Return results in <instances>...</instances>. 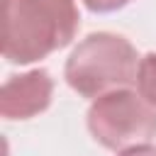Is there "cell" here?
I'll return each instance as SVG.
<instances>
[{"label":"cell","mask_w":156,"mask_h":156,"mask_svg":"<svg viewBox=\"0 0 156 156\" xmlns=\"http://www.w3.org/2000/svg\"><path fill=\"white\" fill-rule=\"evenodd\" d=\"M83 2L90 12H115V10H122L132 0H83Z\"/></svg>","instance_id":"8992f818"},{"label":"cell","mask_w":156,"mask_h":156,"mask_svg":"<svg viewBox=\"0 0 156 156\" xmlns=\"http://www.w3.org/2000/svg\"><path fill=\"white\" fill-rule=\"evenodd\" d=\"M139 56L129 39L112 32L88 34L63 66L66 83L83 98H102L136 83Z\"/></svg>","instance_id":"7a4b0ae2"},{"label":"cell","mask_w":156,"mask_h":156,"mask_svg":"<svg viewBox=\"0 0 156 156\" xmlns=\"http://www.w3.org/2000/svg\"><path fill=\"white\" fill-rule=\"evenodd\" d=\"M136 93L156 110V54H146L136 71Z\"/></svg>","instance_id":"5b68a950"},{"label":"cell","mask_w":156,"mask_h":156,"mask_svg":"<svg viewBox=\"0 0 156 156\" xmlns=\"http://www.w3.org/2000/svg\"><path fill=\"white\" fill-rule=\"evenodd\" d=\"M54 80L44 68H34L5 80L0 93V115L5 119H29L51 105Z\"/></svg>","instance_id":"277c9868"},{"label":"cell","mask_w":156,"mask_h":156,"mask_svg":"<svg viewBox=\"0 0 156 156\" xmlns=\"http://www.w3.org/2000/svg\"><path fill=\"white\" fill-rule=\"evenodd\" d=\"M88 132L110 151H127L156 136V110L134 90L122 88L93 100Z\"/></svg>","instance_id":"3957f363"},{"label":"cell","mask_w":156,"mask_h":156,"mask_svg":"<svg viewBox=\"0 0 156 156\" xmlns=\"http://www.w3.org/2000/svg\"><path fill=\"white\" fill-rule=\"evenodd\" d=\"M76 0H5L2 56L10 63H34L68 46L78 32Z\"/></svg>","instance_id":"6da1fadb"},{"label":"cell","mask_w":156,"mask_h":156,"mask_svg":"<svg viewBox=\"0 0 156 156\" xmlns=\"http://www.w3.org/2000/svg\"><path fill=\"white\" fill-rule=\"evenodd\" d=\"M117 156H156V146H151V144H141V146H134V149L119 151Z\"/></svg>","instance_id":"52a82bcc"}]
</instances>
